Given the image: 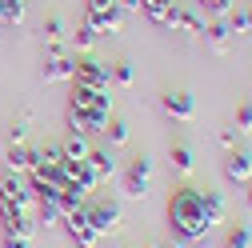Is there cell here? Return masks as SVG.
<instances>
[{
	"label": "cell",
	"mask_w": 252,
	"mask_h": 248,
	"mask_svg": "<svg viewBox=\"0 0 252 248\" xmlns=\"http://www.w3.org/2000/svg\"><path fill=\"white\" fill-rule=\"evenodd\" d=\"M168 228L176 232L180 244H192V240H204L208 236V216H204V196L200 188H192V184H184V188L172 192L168 200Z\"/></svg>",
	"instance_id": "cell-1"
},
{
	"label": "cell",
	"mask_w": 252,
	"mask_h": 248,
	"mask_svg": "<svg viewBox=\"0 0 252 248\" xmlns=\"http://www.w3.org/2000/svg\"><path fill=\"white\" fill-rule=\"evenodd\" d=\"M112 116V96L96 88H76L72 84V96H68V128L80 136L92 132H104V124Z\"/></svg>",
	"instance_id": "cell-2"
},
{
	"label": "cell",
	"mask_w": 252,
	"mask_h": 248,
	"mask_svg": "<svg viewBox=\"0 0 252 248\" xmlns=\"http://www.w3.org/2000/svg\"><path fill=\"white\" fill-rule=\"evenodd\" d=\"M84 24H92L100 36H116L124 28V8L116 0H84Z\"/></svg>",
	"instance_id": "cell-3"
},
{
	"label": "cell",
	"mask_w": 252,
	"mask_h": 248,
	"mask_svg": "<svg viewBox=\"0 0 252 248\" xmlns=\"http://www.w3.org/2000/svg\"><path fill=\"white\" fill-rule=\"evenodd\" d=\"M84 212H88V224L96 228V236H112L120 228V204L108 200V196H88Z\"/></svg>",
	"instance_id": "cell-4"
},
{
	"label": "cell",
	"mask_w": 252,
	"mask_h": 248,
	"mask_svg": "<svg viewBox=\"0 0 252 248\" xmlns=\"http://www.w3.org/2000/svg\"><path fill=\"white\" fill-rule=\"evenodd\" d=\"M72 84L76 88H96V92H108V64L96 56H80L72 60Z\"/></svg>",
	"instance_id": "cell-5"
},
{
	"label": "cell",
	"mask_w": 252,
	"mask_h": 248,
	"mask_svg": "<svg viewBox=\"0 0 252 248\" xmlns=\"http://www.w3.org/2000/svg\"><path fill=\"white\" fill-rule=\"evenodd\" d=\"M148 184H152V156L140 152V156H132L128 172H124V192H128L132 200H144L148 196Z\"/></svg>",
	"instance_id": "cell-6"
},
{
	"label": "cell",
	"mask_w": 252,
	"mask_h": 248,
	"mask_svg": "<svg viewBox=\"0 0 252 248\" xmlns=\"http://www.w3.org/2000/svg\"><path fill=\"white\" fill-rule=\"evenodd\" d=\"M0 204H12V208H24V212H36V196L28 192V184H24L16 172H4V176H0Z\"/></svg>",
	"instance_id": "cell-7"
},
{
	"label": "cell",
	"mask_w": 252,
	"mask_h": 248,
	"mask_svg": "<svg viewBox=\"0 0 252 248\" xmlns=\"http://www.w3.org/2000/svg\"><path fill=\"white\" fill-rule=\"evenodd\" d=\"M204 16H200V8H188V4H176L172 12H168V20H164V28H172V32H184V36H204Z\"/></svg>",
	"instance_id": "cell-8"
},
{
	"label": "cell",
	"mask_w": 252,
	"mask_h": 248,
	"mask_svg": "<svg viewBox=\"0 0 252 248\" xmlns=\"http://www.w3.org/2000/svg\"><path fill=\"white\" fill-rule=\"evenodd\" d=\"M64 228H68V236L80 244V248H96V228L88 224V212H84V204H76L72 212H64Z\"/></svg>",
	"instance_id": "cell-9"
},
{
	"label": "cell",
	"mask_w": 252,
	"mask_h": 248,
	"mask_svg": "<svg viewBox=\"0 0 252 248\" xmlns=\"http://www.w3.org/2000/svg\"><path fill=\"white\" fill-rule=\"evenodd\" d=\"M164 112L172 116V120H192L196 116V100L188 96V92H164Z\"/></svg>",
	"instance_id": "cell-10"
},
{
	"label": "cell",
	"mask_w": 252,
	"mask_h": 248,
	"mask_svg": "<svg viewBox=\"0 0 252 248\" xmlns=\"http://www.w3.org/2000/svg\"><path fill=\"white\" fill-rule=\"evenodd\" d=\"M224 176L232 180V184H248L252 180V156L248 152H228V160H224Z\"/></svg>",
	"instance_id": "cell-11"
},
{
	"label": "cell",
	"mask_w": 252,
	"mask_h": 248,
	"mask_svg": "<svg viewBox=\"0 0 252 248\" xmlns=\"http://www.w3.org/2000/svg\"><path fill=\"white\" fill-rule=\"evenodd\" d=\"M204 40H208L212 52H228V44H232V28H228V20L216 16L212 24H204Z\"/></svg>",
	"instance_id": "cell-12"
},
{
	"label": "cell",
	"mask_w": 252,
	"mask_h": 248,
	"mask_svg": "<svg viewBox=\"0 0 252 248\" xmlns=\"http://www.w3.org/2000/svg\"><path fill=\"white\" fill-rule=\"evenodd\" d=\"M40 76H44V84H56V80H72V60L60 52V56H48L44 60V68H40Z\"/></svg>",
	"instance_id": "cell-13"
},
{
	"label": "cell",
	"mask_w": 252,
	"mask_h": 248,
	"mask_svg": "<svg viewBox=\"0 0 252 248\" xmlns=\"http://www.w3.org/2000/svg\"><path fill=\"white\" fill-rule=\"evenodd\" d=\"M88 168L96 172V180H108V176H116V156L108 148H92L88 152Z\"/></svg>",
	"instance_id": "cell-14"
},
{
	"label": "cell",
	"mask_w": 252,
	"mask_h": 248,
	"mask_svg": "<svg viewBox=\"0 0 252 248\" xmlns=\"http://www.w3.org/2000/svg\"><path fill=\"white\" fill-rule=\"evenodd\" d=\"M4 164H8V172H28V168L36 164V152L24 148V144H12V152L4 156Z\"/></svg>",
	"instance_id": "cell-15"
},
{
	"label": "cell",
	"mask_w": 252,
	"mask_h": 248,
	"mask_svg": "<svg viewBox=\"0 0 252 248\" xmlns=\"http://www.w3.org/2000/svg\"><path fill=\"white\" fill-rule=\"evenodd\" d=\"M32 220H36V224H44V228H56L60 220H64V212H60V204H56V200H36Z\"/></svg>",
	"instance_id": "cell-16"
},
{
	"label": "cell",
	"mask_w": 252,
	"mask_h": 248,
	"mask_svg": "<svg viewBox=\"0 0 252 248\" xmlns=\"http://www.w3.org/2000/svg\"><path fill=\"white\" fill-rule=\"evenodd\" d=\"M200 196H204V216H208V224H220L224 220V196L220 192H212V188H200Z\"/></svg>",
	"instance_id": "cell-17"
},
{
	"label": "cell",
	"mask_w": 252,
	"mask_h": 248,
	"mask_svg": "<svg viewBox=\"0 0 252 248\" xmlns=\"http://www.w3.org/2000/svg\"><path fill=\"white\" fill-rule=\"evenodd\" d=\"M60 152H64V160H88V136H80V132H72L64 144H60Z\"/></svg>",
	"instance_id": "cell-18"
},
{
	"label": "cell",
	"mask_w": 252,
	"mask_h": 248,
	"mask_svg": "<svg viewBox=\"0 0 252 248\" xmlns=\"http://www.w3.org/2000/svg\"><path fill=\"white\" fill-rule=\"evenodd\" d=\"M28 0H0V24H20Z\"/></svg>",
	"instance_id": "cell-19"
},
{
	"label": "cell",
	"mask_w": 252,
	"mask_h": 248,
	"mask_svg": "<svg viewBox=\"0 0 252 248\" xmlns=\"http://www.w3.org/2000/svg\"><path fill=\"white\" fill-rule=\"evenodd\" d=\"M196 8H200V16L216 20V16H228L232 12V0H196Z\"/></svg>",
	"instance_id": "cell-20"
},
{
	"label": "cell",
	"mask_w": 252,
	"mask_h": 248,
	"mask_svg": "<svg viewBox=\"0 0 252 248\" xmlns=\"http://www.w3.org/2000/svg\"><path fill=\"white\" fill-rule=\"evenodd\" d=\"M192 148H188V144H172V168L176 172H192Z\"/></svg>",
	"instance_id": "cell-21"
},
{
	"label": "cell",
	"mask_w": 252,
	"mask_h": 248,
	"mask_svg": "<svg viewBox=\"0 0 252 248\" xmlns=\"http://www.w3.org/2000/svg\"><path fill=\"white\" fill-rule=\"evenodd\" d=\"M224 20H228V28H232V36H236V32H252V4L240 8V12H232V16H224Z\"/></svg>",
	"instance_id": "cell-22"
},
{
	"label": "cell",
	"mask_w": 252,
	"mask_h": 248,
	"mask_svg": "<svg viewBox=\"0 0 252 248\" xmlns=\"http://www.w3.org/2000/svg\"><path fill=\"white\" fill-rule=\"evenodd\" d=\"M108 80H116V84H124V88H128V84L136 80V72H132V64H128V60H116V64L108 68Z\"/></svg>",
	"instance_id": "cell-23"
},
{
	"label": "cell",
	"mask_w": 252,
	"mask_h": 248,
	"mask_svg": "<svg viewBox=\"0 0 252 248\" xmlns=\"http://www.w3.org/2000/svg\"><path fill=\"white\" fill-rule=\"evenodd\" d=\"M32 228H16V232H4V248H32Z\"/></svg>",
	"instance_id": "cell-24"
},
{
	"label": "cell",
	"mask_w": 252,
	"mask_h": 248,
	"mask_svg": "<svg viewBox=\"0 0 252 248\" xmlns=\"http://www.w3.org/2000/svg\"><path fill=\"white\" fill-rule=\"evenodd\" d=\"M224 248H252V232H248L244 224H236V228L228 232V240H224Z\"/></svg>",
	"instance_id": "cell-25"
},
{
	"label": "cell",
	"mask_w": 252,
	"mask_h": 248,
	"mask_svg": "<svg viewBox=\"0 0 252 248\" xmlns=\"http://www.w3.org/2000/svg\"><path fill=\"white\" fill-rule=\"evenodd\" d=\"M104 132H108V144H124V140H128V124H124V120H108Z\"/></svg>",
	"instance_id": "cell-26"
},
{
	"label": "cell",
	"mask_w": 252,
	"mask_h": 248,
	"mask_svg": "<svg viewBox=\"0 0 252 248\" xmlns=\"http://www.w3.org/2000/svg\"><path fill=\"white\" fill-rule=\"evenodd\" d=\"M100 40V32H96V28H92V24H80V32H76V48H92V44H96Z\"/></svg>",
	"instance_id": "cell-27"
},
{
	"label": "cell",
	"mask_w": 252,
	"mask_h": 248,
	"mask_svg": "<svg viewBox=\"0 0 252 248\" xmlns=\"http://www.w3.org/2000/svg\"><path fill=\"white\" fill-rule=\"evenodd\" d=\"M236 132H252V100L236 108Z\"/></svg>",
	"instance_id": "cell-28"
},
{
	"label": "cell",
	"mask_w": 252,
	"mask_h": 248,
	"mask_svg": "<svg viewBox=\"0 0 252 248\" xmlns=\"http://www.w3.org/2000/svg\"><path fill=\"white\" fill-rule=\"evenodd\" d=\"M24 132H28V124L16 120V124H12V144H24Z\"/></svg>",
	"instance_id": "cell-29"
},
{
	"label": "cell",
	"mask_w": 252,
	"mask_h": 248,
	"mask_svg": "<svg viewBox=\"0 0 252 248\" xmlns=\"http://www.w3.org/2000/svg\"><path fill=\"white\" fill-rule=\"evenodd\" d=\"M220 144L232 152V148H236V132H232V128H224V132H220Z\"/></svg>",
	"instance_id": "cell-30"
},
{
	"label": "cell",
	"mask_w": 252,
	"mask_h": 248,
	"mask_svg": "<svg viewBox=\"0 0 252 248\" xmlns=\"http://www.w3.org/2000/svg\"><path fill=\"white\" fill-rule=\"evenodd\" d=\"M116 4H120L124 12H136V8H140V0H116Z\"/></svg>",
	"instance_id": "cell-31"
},
{
	"label": "cell",
	"mask_w": 252,
	"mask_h": 248,
	"mask_svg": "<svg viewBox=\"0 0 252 248\" xmlns=\"http://www.w3.org/2000/svg\"><path fill=\"white\" fill-rule=\"evenodd\" d=\"M248 208H252V180H248Z\"/></svg>",
	"instance_id": "cell-32"
},
{
	"label": "cell",
	"mask_w": 252,
	"mask_h": 248,
	"mask_svg": "<svg viewBox=\"0 0 252 248\" xmlns=\"http://www.w3.org/2000/svg\"><path fill=\"white\" fill-rule=\"evenodd\" d=\"M168 248H184V244H180V240H176V244H168Z\"/></svg>",
	"instance_id": "cell-33"
}]
</instances>
